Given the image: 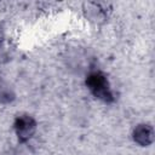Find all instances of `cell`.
<instances>
[{
  "mask_svg": "<svg viewBox=\"0 0 155 155\" xmlns=\"http://www.w3.org/2000/svg\"><path fill=\"white\" fill-rule=\"evenodd\" d=\"M86 84H87L88 88L91 90V92L97 98L103 99L105 102H110L113 99V94L110 92L108 80L102 73L96 71V73L90 74L86 80Z\"/></svg>",
  "mask_w": 155,
  "mask_h": 155,
  "instance_id": "cell-1",
  "label": "cell"
},
{
  "mask_svg": "<svg viewBox=\"0 0 155 155\" xmlns=\"http://www.w3.org/2000/svg\"><path fill=\"white\" fill-rule=\"evenodd\" d=\"M15 128L21 139H28L31 137V134L35 131V121L28 115L19 116L16 120Z\"/></svg>",
  "mask_w": 155,
  "mask_h": 155,
  "instance_id": "cell-2",
  "label": "cell"
},
{
  "mask_svg": "<svg viewBox=\"0 0 155 155\" xmlns=\"http://www.w3.org/2000/svg\"><path fill=\"white\" fill-rule=\"evenodd\" d=\"M134 140L142 145H147L153 139V130L147 125H140L134 130Z\"/></svg>",
  "mask_w": 155,
  "mask_h": 155,
  "instance_id": "cell-3",
  "label": "cell"
}]
</instances>
